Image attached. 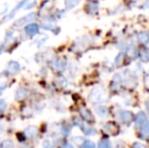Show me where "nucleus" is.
I'll list each match as a JSON object with an SVG mask.
<instances>
[{
  "label": "nucleus",
  "mask_w": 149,
  "mask_h": 148,
  "mask_svg": "<svg viewBox=\"0 0 149 148\" xmlns=\"http://www.w3.org/2000/svg\"><path fill=\"white\" fill-rule=\"evenodd\" d=\"M118 119L125 124H130L133 121L134 116L130 111H120L118 114Z\"/></svg>",
  "instance_id": "4"
},
{
  "label": "nucleus",
  "mask_w": 149,
  "mask_h": 148,
  "mask_svg": "<svg viewBox=\"0 0 149 148\" xmlns=\"http://www.w3.org/2000/svg\"><path fill=\"white\" fill-rule=\"evenodd\" d=\"M52 68L56 71H63L66 68V61L63 59H56L52 62Z\"/></svg>",
  "instance_id": "6"
},
{
  "label": "nucleus",
  "mask_w": 149,
  "mask_h": 148,
  "mask_svg": "<svg viewBox=\"0 0 149 148\" xmlns=\"http://www.w3.org/2000/svg\"><path fill=\"white\" fill-rule=\"evenodd\" d=\"M24 33L29 37H35L39 34V26L35 22H31L24 26Z\"/></svg>",
  "instance_id": "3"
},
{
  "label": "nucleus",
  "mask_w": 149,
  "mask_h": 148,
  "mask_svg": "<svg viewBox=\"0 0 149 148\" xmlns=\"http://www.w3.org/2000/svg\"><path fill=\"white\" fill-rule=\"evenodd\" d=\"M142 8H145V9H149V0H146L145 2L142 5Z\"/></svg>",
  "instance_id": "31"
},
{
  "label": "nucleus",
  "mask_w": 149,
  "mask_h": 148,
  "mask_svg": "<svg viewBox=\"0 0 149 148\" xmlns=\"http://www.w3.org/2000/svg\"><path fill=\"white\" fill-rule=\"evenodd\" d=\"M79 114H80V116L82 117L83 120H85L86 122L93 121V116H92V114L90 113V111L89 110H87L86 108H84V107L80 108V110H79Z\"/></svg>",
  "instance_id": "8"
},
{
  "label": "nucleus",
  "mask_w": 149,
  "mask_h": 148,
  "mask_svg": "<svg viewBox=\"0 0 149 148\" xmlns=\"http://www.w3.org/2000/svg\"><path fill=\"white\" fill-rule=\"evenodd\" d=\"M37 18V14L35 12H31V13L26 14V15L20 17L19 19H17L15 22H14L13 26L14 28H22V26H24L26 24H31V22H33V20Z\"/></svg>",
  "instance_id": "2"
},
{
  "label": "nucleus",
  "mask_w": 149,
  "mask_h": 148,
  "mask_svg": "<svg viewBox=\"0 0 149 148\" xmlns=\"http://www.w3.org/2000/svg\"><path fill=\"white\" fill-rule=\"evenodd\" d=\"M6 83H7V77L5 76V74L2 73L0 74V89H4L6 87Z\"/></svg>",
  "instance_id": "20"
},
{
  "label": "nucleus",
  "mask_w": 149,
  "mask_h": 148,
  "mask_svg": "<svg viewBox=\"0 0 149 148\" xmlns=\"http://www.w3.org/2000/svg\"><path fill=\"white\" fill-rule=\"evenodd\" d=\"M22 148H30V147H29L28 145H24V146H22Z\"/></svg>",
  "instance_id": "33"
},
{
  "label": "nucleus",
  "mask_w": 149,
  "mask_h": 148,
  "mask_svg": "<svg viewBox=\"0 0 149 148\" xmlns=\"http://www.w3.org/2000/svg\"><path fill=\"white\" fill-rule=\"evenodd\" d=\"M85 10L87 11V13L91 14V15H94V14L97 13L98 10H100V4H98V2L94 1V0L89 1V2H87V4L85 5Z\"/></svg>",
  "instance_id": "5"
},
{
  "label": "nucleus",
  "mask_w": 149,
  "mask_h": 148,
  "mask_svg": "<svg viewBox=\"0 0 149 148\" xmlns=\"http://www.w3.org/2000/svg\"><path fill=\"white\" fill-rule=\"evenodd\" d=\"M138 42L142 45H146L149 43V34L147 32H142L138 36Z\"/></svg>",
  "instance_id": "13"
},
{
  "label": "nucleus",
  "mask_w": 149,
  "mask_h": 148,
  "mask_svg": "<svg viewBox=\"0 0 149 148\" xmlns=\"http://www.w3.org/2000/svg\"><path fill=\"white\" fill-rule=\"evenodd\" d=\"M141 134H142V136H143V137L149 138V122H146L145 124L142 126Z\"/></svg>",
  "instance_id": "16"
},
{
  "label": "nucleus",
  "mask_w": 149,
  "mask_h": 148,
  "mask_svg": "<svg viewBox=\"0 0 149 148\" xmlns=\"http://www.w3.org/2000/svg\"><path fill=\"white\" fill-rule=\"evenodd\" d=\"M2 53V50H1V48H0V54H1Z\"/></svg>",
  "instance_id": "34"
},
{
  "label": "nucleus",
  "mask_w": 149,
  "mask_h": 148,
  "mask_svg": "<svg viewBox=\"0 0 149 148\" xmlns=\"http://www.w3.org/2000/svg\"><path fill=\"white\" fill-rule=\"evenodd\" d=\"M28 97V90L24 87H19L15 92V99L16 101H22Z\"/></svg>",
  "instance_id": "10"
},
{
  "label": "nucleus",
  "mask_w": 149,
  "mask_h": 148,
  "mask_svg": "<svg viewBox=\"0 0 149 148\" xmlns=\"http://www.w3.org/2000/svg\"><path fill=\"white\" fill-rule=\"evenodd\" d=\"M38 133H39V131H38L37 127H33V126L28 127L26 129V131H24V134L28 137H30V138H36L38 136Z\"/></svg>",
  "instance_id": "11"
},
{
  "label": "nucleus",
  "mask_w": 149,
  "mask_h": 148,
  "mask_svg": "<svg viewBox=\"0 0 149 148\" xmlns=\"http://www.w3.org/2000/svg\"><path fill=\"white\" fill-rule=\"evenodd\" d=\"M80 3V0H65V8L66 10H71L76 7Z\"/></svg>",
  "instance_id": "12"
},
{
  "label": "nucleus",
  "mask_w": 149,
  "mask_h": 148,
  "mask_svg": "<svg viewBox=\"0 0 149 148\" xmlns=\"http://www.w3.org/2000/svg\"><path fill=\"white\" fill-rule=\"evenodd\" d=\"M79 126L81 127L82 131H83V132H84L86 135H93V134H95V131H94L92 128H90V127L85 126V125H79Z\"/></svg>",
  "instance_id": "19"
},
{
  "label": "nucleus",
  "mask_w": 149,
  "mask_h": 148,
  "mask_svg": "<svg viewBox=\"0 0 149 148\" xmlns=\"http://www.w3.org/2000/svg\"><path fill=\"white\" fill-rule=\"evenodd\" d=\"M0 148H14V145L11 140H4L0 144Z\"/></svg>",
  "instance_id": "22"
},
{
  "label": "nucleus",
  "mask_w": 149,
  "mask_h": 148,
  "mask_svg": "<svg viewBox=\"0 0 149 148\" xmlns=\"http://www.w3.org/2000/svg\"><path fill=\"white\" fill-rule=\"evenodd\" d=\"M123 58H124V55L123 54H119L118 56H117V58H116V61H115V63H116V65L117 66H120L122 64V62H123Z\"/></svg>",
  "instance_id": "27"
},
{
  "label": "nucleus",
  "mask_w": 149,
  "mask_h": 148,
  "mask_svg": "<svg viewBox=\"0 0 149 148\" xmlns=\"http://www.w3.org/2000/svg\"><path fill=\"white\" fill-rule=\"evenodd\" d=\"M132 148H146V146L144 144H142V143H135V144L133 145V147Z\"/></svg>",
  "instance_id": "30"
},
{
  "label": "nucleus",
  "mask_w": 149,
  "mask_h": 148,
  "mask_svg": "<svg viewBox=\"0 0 149 148\" xmlns=\"http://www.w3.org/2000/svg\"><path fill=\"white\" fill-rule=\"evenodd\" d=\"M7 109V104L4 99H0V112L1 113H4Z\"/></svg>",
  "instance_id": "26"
},
{
  "label": "nucleus",
  "mask_w": 149,
  "mask_h": 148,
  "mask_svg": "<svg viewBox=\"0 0 149 148\" xmlns=\"http://www.w3.org/2000/svg\"><path fill=\"white\" fill-rule=\"evenodd\" d=\"M80 148H95V145L92 141L90 140H85L84 142L81 144Z\"/></svg>",
  "instance_id": "24"
},
{
  "label": "nucleus",
  "mask_w": 149,
  "mask_h": 148,
  "mask_svg": "<svg viewBox=\"0 0 149 148\" xmlns=\"http://www.w3.org/2000/svg\"><path fill=\"white\" fill-rule=\"evenodd\" d=\"M97 148H112V144H111V142L109 140L104 139V140H102L100 143H98Z\"/></svg>",
  "instance_id": "21"
},
{
  "label": "nucleus",
  "mask_w": 149,
  "mask_h": 148,
  "mask_svg": "<svg viewBox=\"0 0 149 148\" xmlns=\"http://www.w3.org/2000/svg\"><path fill=\"white\" fill-rule=\"evenodd\" d=\"M8 11V4L7 3H3L0 5V15L6 13Z\"/></svg>",
  "instance_id": "25"
},
{
  "label": "nucleus",
  "mask_w": 149,
  "mask_h": 148,
  "mask_svg": "<svg viewBox=\"0 0 149 148\" xmlns=\"http://www.w3.org/2000/svg\"><path fill=\"white\" fill-rule=\"evenodd\" d=\"M140 59L143 62H149V49H143L140 51Z\"/></svg>",
  "instance_id": "15"
},
{
  "label": "nucleus",
  "mask_w": 149,
  "mask_h": 148,
  "mask_svg": "<svg viewBox=\"0 0 149 148\" xmlns=\"http://www.w3.org/2000/svg\"><path fill=\"white\" fill-rule=\"evenodd\" d=\"M20 65L17 61H10L9 63L7 64V71L9 72L10 74H16L18 71H19Z\"/></svg>",
  "instance_id": "7"
},
{
  "label": "nucleus",
  "mask_w": 149,
  "mask_h": 148,
  "mask_svg": "<svg viewBox=\"0 0 149 148\" xmlns=\"http://www.w3.org/2000/svg\"><path fill=\"white\" fill-rule=\"evenodd\" d=\"M36 5H37V0H35V1H31V0H29V1L26 2V5H24V10H31V9H33Z\"/></svg>",
  "instance_id": "23"
},
{
  "label": "nucleus",
  "mask_w": 149,
  "mask_h": 148,
  "mask_svg": "<svg viewBox=\"0 0 149 148\" xmlns=\"http://www.w3.org/2000/svg\"><path fill=\"white\" fill-rule=\"evenodd\" d=\"M42 28H44V30H48V31H51V32H55L56 30H57V26H54L52 22H45V24H42Z\"/></svg>",
  "instance_id": "17"
},
{
  "label": "nucleus",
  "mask_w": 149,
  "mask_h": 148,
  "mask_svg": "<svg viewBox=\"0 0 149 148\" xmlns=\"http://www.w3.org/2000/svg\"><path fill=\"white\" fill-rule=\"evenodd\" d=\"M126 54H127V56L130 58L136 57V48L134 47V46H130V47H128L127 51H126Z\"/></svg>",
  "instance_id": "18"
},
{
  "label": "nucleus",
  "mask_w": 149,
  "mask_h": 148,
  "mask_svg": "<svg viewBox=\"0 0 149 148\" xmlns=\"http://www.w3.org/2000/svg\"><path fill=\"white\" fill-rule=\"evenodd\" d=\"M146 123V115L144 114L143 112H140L136 115L135 117V124L137 127L143 126L144 124Z\"/></svg>",
  "instance_id": "9"
},
{
  "label": "nucleus",
  "mask_w": 149,
  "mask_h": 148,
  "mask_svg": "<svg viewBox=\"0 0 149 148\" xmlns=\"http://www.w3.org/2000/svg\"><path fill=\"white\" fill-rule=\"evenodd\" d=\"M43 148H56V147H55V145L50 142V141H45V142L43 143Z\"/></svg>",
  "instance_id": "28"
},
{
  "label": "nucleus",
  "mask_w": 149,
  "mask_h": 148,
  "mask_svg": "<svg viewBox=\"0 0 149 148\" xmlns=\"http://www.w3.org/2000/svg\"><path fill=\"white\" fill-rule=\"evenodd\" d=\"M69 132H70V129H69L68 127H66V126H63L62 127V133L64 135H68Z\"/></svg>",
  "instance_id": "29"
},
{
  "label": "nucleus",
  "mask_w": 149,
  "mask_h": 148,
  "mask_svg": "<svg viewBox=\"0 0 149 148\" xmlns=\"http://www.w3.org/2000/svg\"><path fill=\"white\" fill-rule=\"evenodd\" d=\"M107 93L100 87H95L94 89H92V91L90 92L89 99H91V101L93 103H102L106 99Z\"/></svg>",
  "instance_id": "1"
},
{
  "label": "nucleus",
  "mask_w": 149,
  "mask_h": 148,
  "mask_svg": "<svg viewBox=\"0 0 149 148\" xmlns=\"http://www.w3.org/2000/svg\"><path fill=\"white\" fill-rule=\"evenodd\" d=\"M95 112L97 113L98 116H100L102 118H107L108 115H109L108 110H107V108L104 107V106H96Z\"/></svg>",
  "instance_id": "14"
},
{
  "label": "nucleus",
  "mask_w": 149,
  "mask_h": 148,
  "mask_svg": "<svg viewBox=\"0 0 149 148\" xmlns=\"http://www.w3.org/2000/svg\"><path fill=\"white\" fill-rule=\"evenodd\" d=\"M2 94V92H1V89H0V95H1Z\"/></svg>",
  "instance_id": "35"
},
{
  "label": "nucleus",
  "mask_w": 149,
  "mask_h": 148,
  "mask_svg": "<svg viewBox=\"0 0 149 148\" xmlns=\"http://www.w3.org/2000/svg\"><path fill=\"white\" fill-rule=\"evenodd\" d=\"M65 148H74V147H73V145L70 144V143H67V144L65 145Z\"/></svg>",
  "instance_id": "32"
}]
</instances>
